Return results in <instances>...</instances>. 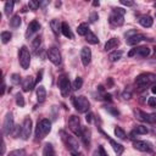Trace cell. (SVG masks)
<instances>
[{"instance_id": "38", "label": "cell", "mask_w": 156, "mask_h": 156, "mask_svg": "<svg viewBox=\"0 0 156 156\" xmlns=\"http://www.w3.org/2000/svg\"><path fill=\"white\" fill-rule=\"evenodd\" d=\"M39 6H40L39 1H34V0H29V1H28V7H29L30 10H33V11L38 10Z\"/></svg>"}, {"instance_id": "50", "label": "cell", "mask_w": 156, "mask_h": 156, "mask_svg": "<svg viewBox=\"0 0 156 156\" xmlns=\"http://www.w3.org/2000/svg\"><path fill=\"white\" fill-rule=\"evenodd\" d=\"M5 154V141L2 140V144H1V155Z\"/></svg>"}, {"instance_id": "25", "label": "cell", "mask_w": 156, "mask_h": 156, "mask_svg": "<svg viewBox=\"0 0 156 156\" xmlns=\"http://www.w3.org/2000/svg\"><path fill=\"white\" fill-rule=\"evenodd\" d=\"M123 56V51L122 50H113L112 52H110L108 55V60L111 62H117L118 60H121Z\"/></svg>"}, {"instance_id": "2", "label": "cell", "mask_w": 156, "mask_h": 156, "mask_svg": "<svg viewBox=\"0 0 156 156\" xmlns=\"http://www.w3.org/2000/svg\"><path fill=\"white\" fill-rule=\"evenodd\" d=\"M156 83V74L152 73H141L135 78V84L140 89H145Z\"/></svg>"}, {"instance_id": "14", "label": "cell", "mask_w": 156, "mask_h": 156, "mask_svg": "<svg viewBox=\"0 0 156 156\" xmlns=\"http://www.w3.org/2000/svg\"><path fill=\"white\" fill-rule=\"evenodd\" d=\"M133 55H138L140 57H147L150 55V48L147 46H139V48H134L128 52V56H133Z\"/></svg>"}, {"instance_id": "28", "label": "cell", "mask_w": 156, "mask_h": 156, "mask_svg": "<svg viewBox=\"0 0 156 156\" xmlns=\"http://www.w3.org/2000/svg\"><path fill=\"white\" fill-rule=\"evenodd\" d=\"M85 40H87L89 44H93V45L99 44V38H98L93 32H90V30L87 33V35H85Z\"/></svg>"}, {"instance_id": "33", "label": "cell", "mask_w": 156, "mask_h": 156, "mask_svg": "<svg viewBox=\"0 0 156 156\" xmlns=\"http://www.w3.org/2000/svg\"><path fill=\"white\" fill-rule=\"evenodd\" d=\"M11 38H12L11 32H9V30H4V32H1V41H2V44L9 43V41L11 40Z\"/></svg>"}, {"instance_id": "10", "label": "cell", "mask_w": 156, "mask_h": 156, "mask_svg": "<svg viewBox=\"0 0 156 156\" xmlns=\"http://www.w3.org/2000/svg\"><path fill=\"white\" fill-rule=\"evenodd\" d=\"M48 57H49V60H50L54 65H56V66L61 65V61H62L61 54H60V51H58V49H57L56 46H51V48L48 50Z\"/></svg>"}, {"instance_id": "46", "label": "cell", "mask_w": 156, "mask_h": 156, "mask_svg": "<svg viewBox=\"0 0 156 156\" xmlns=\"http://www.w3.org/2000/svg\"><path fill=\"white\" fill-rule=\"evenodd\" d=\"M98 18H99V15H98V12H91V13H90V17H89L90 22H95Z\"/></svg>"}, {"instance_id": "51", "label": "cell", "mask_w": 156, "mask_h": 156, "mask_svg": "<svg viewBox=\"0 0 156 156\" xmlns=\"http://www.w3.org/2000/svg\"><path fill=\"white\" fill-rule=\"evenodd\" d=\"M91 117H93V115L89 112V113L87 115V117H85V118H87V121H88V122H91Z\"/></svg>"}, {"instance_id": "30", "label": "cell", "mask_w": 156, "mask_h": 156, "mask_svg": "<svg viewBox=\"0 0 156 156\" xmlns=\"http://www.w3.org/2000/svg\"><path fill=\"white\" fill-rule=\"evenodd\" d=\"M43 156H55V151L51 144H45L43 149Z\"/></svg>"}, {"instance_id": "47", "label": "cell", "mask_w": 156, "mask_h": 156, "mask_svg": "<svg viewBox=\"0 0 156 156\" xmlns=\"http://www.w3.org/2000/svg\"><path fill=\"white\" fill-rule=\"evenodd\" d=\"M121 4L124 5V6H133L134 5V1H129V0H121Z\"/></svg>"}, {"instance_id": "41", "label": "cell", "mask_w": 156, "mask_h": 156, "mask_svg": "<svg viewBox=\"0 0 156 156\" xmlns=\"http://www.w3.org/2000/svg\"><path fill=\"white\" fill-rule=\"evenodd\" d=\"M11 134H12L15 138L20 136V134H22V126H15V128H13V130H12Z\"/></svg>"}, {"instance_id": "24", "label": "cell", "mask_w": 156, "mask_h": 156, "mask_svg": "<svg viewBox=\"0 0 156 156\" xmlns=\"http://www.w3.org/2000/svg\"><path fill=\"white\" fill-rule=\"evenodd\" d=\"M50 28L52 29V32H54L55 35H58L61 33V23H60V21L56 20V18L51 20L50 21Z\"/></svg>"}, {"instance_id": "15", "label": "cell", "mask_w": 156, "mask_h": 156, "mask_svg": "<svg viewBox=\"0 0 156 156\" xmlns=\"http://www.w3.org/2000/svg\"><path fill=\"white\" fill-rule=\"evenodd\" d=\"M80 60H82L83 66H88L90 63V61H91V50H90V48H88V46L82 48V50H80Z\"/></svg>"}, {"instance_id": "49", "label": "cell", "mask_w": 156, "mask_h": 156, "mask_svg": "<svg viewBox=\"0 0 156 156\" xmlns=\"http://www.w3.org/2000/svg\"><path fill=\"white\" fill-rule=\"evenodd\" d=\"M71 155L72 156H84L82 152H79V151H73V152H71Z\"/></svg>"}, {"instance_id": "55", "label": "cell", "mask_w": 156, "mask_h": 156, "mask_svg": "<svg viewBox=\"0 0 156 156\" xmlns=\"http://www.w3.org/2000/svg\"><path fill=\"white\" fill-rule=\"evenodd\" d=\"M99 5H100L99 1H93V6H99Z\"/></svg>"}, {"instance_id": "20", "label": "cell", "mask_w": 156, "mask_h": 156, "mask_svg": "<svg viewBox=\"0 0 156 156\" xmlns=\"http://www.w3.org/2000/svg\"><path fill=\"white\" fill-rule=\"evenodd\" d=\"M108 141H110V145L112 146L113 151L117 154V156H119V155H122V154H123V151H124V146H123L122 144H119V143H117L116 140L110 139V138H108Z\"/></svg>"}, {"instance_id": "12", "label": "cell", "mask_w": 156, "mask_h": 156, "mask_svg": "<svg viewBox=\"0 0 156 156\" xmlns=\"http://www.w3.org/2000/svg\"><path fill=\"white\" fill-rule=\"evenodd\" d=\"M135 116L139 121L141 122H147V123H156V113H146L140 110H135Z\"/></svg>"}, {"instance_id": "17", "label": "cell", "mask_w": 156, "mask_h": 156, "mask_svg": "<svg viewBox=\"0 0 156 156\" xmlns=\"http://www.w3.org/2000/svg\"><path fill=\"white\" fill-rule=\"evenodd\" d=\"M141 40H146V37L144 34H139V33H135L130 37L127 38V44L128 45H136L139 44Z\"/></svg>"}, {"instance_id": "8", "label": "cell", "mask_w": 156, "mask_h": 156, "mask_svg": "<svg viewBox=\"0 0 156 156\" xmlns=\"http://www.w3.org/2000/svg\"><path fill=\"white\" fill-rule=\"evenodd\" d=\"M15 128V123H13V116L11 112H7L6 116L4 117V122H2V133L5 135H9L12 133Z\"/></svg>"}, {"instance_id": "34", "label": "cell", "mask_w": 156, "mask_h": 156, "mask_svg": "<svg viewBox=\"0 0 156 156\" xmlns=\"http://www.w3.org/2000/svg\"><path fill=\"white\" fill-rule=\"evenodd\" d=\"M82 85H83V79H82L80 77H77V78L74 79V82L72 83V89H73V90H78V89L82 88Z\"/></svg>"}, {"instance_id": "45", "label": "cell", "mask_w": 156, "mask_h": 156, "mask_svg": "<svg viewBox=\"0 0 156 156\" xmlns=\"http://www.w3.org/2000/svg\"><path fill=\"white\" fill-rule=\"evenodd\" d=\"M106 110H107L110 113H112L113 116H118V115H119V111H118L117 108H113V107H111V106H110V107H106Z\"/></svg>"}, {"instance_id": "23", "label": "cell", "mask_w": 156, "mask_h": 156, "mask_svg": "<svg viewBox=\"0 0 156 156\" xmlns=\"http://www.w3.org/2000/svg\"><path fill=\"white\" fill-rule=\"evenodd\" d=\"M46 99V90H45V87L43 85H39L37 88V100L38 102H44Z\"/></svg>"}, {"instance_id": "52", "label": "cell", "mask_w": 156, "mask_h": 156, "mask_svg": "<svg viewBox=\"0 0 156 156\" xmlns=\"http://www.w3.org/2000/svg\"><path fill=\"white\" fill-rule=\"evenodd\" d=\"M5 90H6V84H5V82H2V91H1L2 95L5 94Z\"/></svg>"}, {"instance_id": "37", "label": "cell", "mask_w": 156, "mask_h": 156, "mask_svg": "<svg viewBox=\"0 0 156 156\" xmlns=\"http://www.w3.org/2000/svg\"><path fill=\"white\" fill-rule=\"evenodd\" d=\"M16 104L20 106V107H23L24 106V98L21 93H17L16 94Z\"/></svg>"}, {"instance_id": "26", "label": "cell", "mask_w": 156, "mask_h": 156, "mask_svg": "<svg viewBox=\"0 0 156 156\" xmlns=\"http://www.w3.org/2000/svg\"><path fill=\"white\" fill-rule=\"evenodd\" d=\"M118 45H119V40H118L117 38H111V39H108V40L106 41V44H105V50L107 51V50L115 49V48H117Z\"/></svg>"}, {"instance_id": "1", "label": "cell", "mask_w": 156, "mask_h": 156, "mask_svg": "<svg viewBox=\"0 0 156 156\" xmlns=\"http://www.w3.org/2000/svg\"><path fill=\"white\" fill-rule=\"evenodd\" d=\"M51 130V122L48 118H43L38 122L35 129V140H43Z\"/></svg>"}, {"instance_id": "36", "label": "cell", "mask_w": 156, "mask_h": 156, "mask_svg": "<svg viewBox=\"0 0 156 156\" xmlns=\"http://www.w3.org/2000/svg\"><path fill=\"white\" fill-rule=\"evenodd\" d=\"M115 135L117 136V138H119V139H126L127 136H126V132L121 128V127H116L115 128Z\"/></svg>"}, {"instance_id": "29", "label": "cell", "mask_w": 156, "mask_h": 156, "mask_svg": "<svg viewBox=\"0 0 156 156\" xmlns=\"http://www.w3.org/2000/svg\"><path fill=\"white\" fill-rule=\"evenodd\" d=\"M88 32H89V26H88V23H80V24L77 27V33H78V35L85 37Z\"/></svg>"}, {"instance_id": "18", "label": "cell", "mask_w": 156, "mask_h": 156, "mask_svg": "<svg viewBox=\"0 0 156 156\" xmlns=\"http://www.w3.org/2000/svg\"><path fill=\"white\" fill-rule=\"evenodd\" d=\"M34 85H35V80L30 76L26 77L22 80V89H23V91H30V90H33Z\"/></svg>"}, {"instance_id": "3", "label": "cell", "mask_w": 156, "mask_h": 156, "mask_svg": "<svg viewBox=\"0 0 156 156\" xmlns=\"http://www.w3.org/2000/svg\"><path fill=\"white\" fill-rule=\"evenodd\" d=\"M124 13L126 10H123L122 7H115L110 15V23L115 27H121L124 23Z\"/></svg>"}, {"instance_id": "13", "label": "cell", "mask_w": 156, "mask_h": 156, "mask_svg": "<svg viewBox=\"0 0 156 156\" xmlns=\"http://www.w3.org/2000/svg\"><path fill=\"white\" fill-rule=\"evenodd\" d=\"M32 119L29 117H26L23 123H22V134H21V138L23 140H27L29 136H30V133H32Z\"/></svg>"}, {"instance_id": "21", "label": "cell", "mask_w": 156, "mask_h": 156, "mask_svg": "<svg viewBox=\"0 0 156 156\" xmlns=\"http://www.w3.org/2000/svg\"><path fill=\"white\" fill-rule=\"evenodd\" d=\"M138 21H139V23H140L143 27H145V28H149V27H151V26H152V23H154V20H152V17H150V16H147V15L140 16Z\"/></svg>"}, {"instance_id": "53", "label": "cell", "mask_w": 156, "mask_h": 156, "mask_svg": "<svg viewBox=\"0 0 156 156\" xmlns=\"http://www.w3.org/2000/svg\"><path fill=\"white\" fill-rule=\"evenodd\" d=\"M105 100H108V101H111V95L110 94H105V98H104Z\"/></svg>"}, {"instance_id": "48", "label": "cell", "mask_w": 156, "mask_h": 156, "mask_svg": "<svg viewBox=\"0 0 156 156\" xmlns=\"http://www.w3.org/2000/svg\"><path fill=\"white\" fill-rule=\"evenodd\" d=\"M41 79H43V71H39L38 76H37V79H35V83H39Z\"/></svg>"}, {"instance_id": "31", "label": "cell", "mask_w": 156, "mask_h": 156, "mask_svg": "<svg viewBox=\"0 0 156 156\" xmlns=\"http://www.w3.org/2000/svg\"><path fill=\"white\" fill-rule=\"evenodd\" d=\"M13 5H15L13 1H6V2H5V6H4V13H5L6 16H10V15L12 13V11H13Z\"/></svg>"}, {"instance_id": "39", "label": "cell", "mask_w": 156, "mask_h": 156, "mask_svg": "<svg viewBox=\"0 0 156 156\" xmlns=\"http://www.w3.org/2000/svg\"><path fill=\"white\" fill-rule=\"evenodd\" d=\"M93 156H107V154H106L104 146L100 145V146L98 147V150H95V152L93 154Z\"/></svg>"}, {"instance_id": "35", "label": "cell", "mask_w": 156, "mask_h": 156, "mask_svg": "<svg viewBox=\"0 0 156 156\" xmlns=\"http://www.w3.org/2000/svg\"><path fill=\"white\" fill-rule=\"evenodd\" d=\"M40 45H41V38H40V37L34 38L33 41H32V48H33V50H34L35 52H38V49H39Z\"/></svg>"}, {"instance_id": "22", "label": "cell", "mask_w": 156, "mask_h": 156, "mask_svg": "<svg viewBox=\"0 0 156 156\" xmlns=\"http://www.w3.org/2000/svg\"><path fill=\"white\" fill-rule=\"evenodd\" d=\"M61 33H62L66 38L73 39V33H72V30H71V28H69V26H68L67 22H62V23H61Z\"/></svg>"}, {"instance_id": "6", "label": "cell", "mask_w": 156, "mask_h": 156, "mask_svg": "<svg viewBox=\"0 0 156 156\" xmlns=\"http://www.w3.org/2000/svg\"><path fill=\"white\" fill-rule=\"evenodd\" d=\"M60 134L62 135L61 138H62L63 143L66 144L67 149H68L71 152H73V151H79V144H78V141H77V139H76L74 136H72V135L65 133L63 130H61Z\"/></svg>"}, {"instance_id": "43", "label": "cell", "mask_w": 156, "mask_h": 156, "mask_svg": "<svg viewBox=\"0 0 156 156\" xmlns=\"http://www.w3.org/2000/svg\"><path fill=\"white\" fill-rule=\"evenodd\" d=\"M11 80H12L13 84H20V82H21V77H20V74L13 73V74L11 76Z\"/></svg>"}, {"instance_id": "16", "label": "cell", "mask_w": 156, "mask_h": 156, "mask_svg": "<svg viewBox=\"0 0 156 156\" xmlns=\"http://www.w3.org/2000/svg\"><path fill=\"white\" fill-rule=\"evenodd\" d=\"M39 29H40V24H39V22L35 21V20H33V21L28 24V27H27V30H26V38L29 39L33 34H35L37 32H39Z\"/></svg>"}, {"instance_id": "19", "label": "cell", "mask_w": 156, "mask_h": 156, "mask_svg": "<svg viewBox=\"0 0 156 156\" xmlns=\"http://www.w3.org/2000/svg\"><path fill=\"white\" fill-rule=\"evenodd\" d=\"M80 139L83 141V144L85 145L87 149H89L90 145V130L88 127H82V133H80Z\"/></svg>"}, {"instance_id": "54", "label": "cell", "mask_w": 156, "mask_h": 156, "mask_svg": "<svg viewBox=\"0 0 156 156\" xmlns=\"http://www.w3.org/2000/svg\"><path fill=\"white\" fill-rule=\"evenodd\" d=\"M151 91H152L154 94H156V84H154V85H152V88H151Z\"/></svg>"}, {"instance_id": "9", "label": "cell", "mask_w": 156, "mask_h": 156, "mask_svg": "<svg viewBox=\"0 0 156 156\" xmlns=\"http://www.w3.org/2000/svg\"><path fill=\"white\" fill-rule=\"evenodd\" d=\"M68 128L71 129L72 133H74L76 135L80 136V133H82V126H80V119L78 116L76 115H72L68 119Z\"/></svg>"}, {"instance_id": "42", "label": "cell", "mask_w": 156, "mask_h": 156, "mask_svg": "<svg viewBox=\"0 0 156 156\" xmlns=\"http://www.w3.org/2000/svg\"><path fill=\"white\" fill-rule=\"evenodd\" d=\"M122 98H123L124 100H129V99L132 98V90H130L129 88H127V89L122 93Z\"/></svg>"}, {"instance_id": "40", "label": "cell", "mask_w": 156, "mask_h": 156, "mask_svg": "<svg viewBox=\"0 0 156 156\" xmlns=\"http://www.w3.org/2000/svg\"><path fill=\"white\" fill-rule=\"evenodd\" d=\"M7 156H26V151L23 149H20V150H13L11 151Z\"/></svg>"}, {"instance_id": "27", "label": "cell", "mask_w": 156, "mask_h": 156, "mask_svg": "<svg viewBox=\"0 0 156 156\" xmlns=\"http://www.w3.org/2000/svg\"><path fill=\"white\" fill-rule=\"evenodd\" d=\"M147 133H149L147 127H145V126H143V124H139V126H135V128H134V130L130 133V135L133 136V135H135V134H147Z\"/></svg>"}, {"instance_id": "5", "label": "cell", "mask_w": 156, "mask_h": 156, "mask_svg": "<svg viewBox=\"0 0 156 156\" xmlns=\"http://www.w3.org/2000/svg\"><path fill=\"white\" fill-rule=\"evenodd\" d=\"M18 61H20V65L23 69H28L29 68V65H30V54H29V50L27 49V46H21L20 51H18Z\"/></svg>"}, {"instance_id": "11", "label": "cell", "mask_w": 156, "mask_h": 156, "mask_svg": "<svg viewBox=\"0 0 156 156\" xmlns=\"http://www.w3.org/2000/svg\"><path fill=\"white\" fill-rule=\"evenodd\" d=\"M133 146H134V149H136L141 152H150L154 149L152 144L150 141H146V140H134Z\"/></svg>"}, {"instance_id": "4", "label": "cell", "mask_w": 156, "mask_h": 156, "mask_svg": "<svg viewBox=\"0 0 156 156\" xmlns=\"http://www.w3.org/2000/svg\"><path fill=\"white\" fill-rule=\"evenodd\" d=\"M72 101H73V105H74L76 110H77L78 112H80V113H85V112L89 110V107H90L89 100H88L85 96H83V95L74 96V98L72 99Z\"/></svg>"}, {"instance_id": "56", "label": "cell", "mask_w": 156, "mask_h": 156, "mask_svg": "<svg viewBox=\"0 0 156 156\" xmlns=\"http://www.w3.org/2000/svg\"><path fill=\"white\" fill-rule=\"evenodd\" d=\"M154 5H155V7H156V2H155V4H154Z\"/></svg>"}, {"instance_id": "7", "label": "cell", "mask_w": 156, "mask_h": 156, "mask_svg": "<svg viewBox=\"0 0 156 156\" xmlns=\"http://www.w3.org/2000/svg\"><path fill=\"white\" fill-rule=\"evenodd\" d=\"M57 85L60 88V91H61V95L62 96H68L71 90H72V85H71V82L69 79L66 77V76H60L58 77V80H57Z\"/></svg>"}, {"instance_id": "32", "label": "cell", "mask_w": 156, "mask_h": 156, "mask_svg": "<svg viewBox=\"0 0 156 156\" xmlns=\"http://www.w3.org/2000/svg\"><path fill=\"white\" fill-rule=\"evenodd\" d=\"M10 26H11L12 28H18V27L21 26V17H20V15H15V16L10 20Z\"/></svg>"}, {"instance_id": "44", "label": "cell", "mask_w": 156, "mask_h": 156, "mask_svg": "<svg viewBox=\"0 0 156 156\" xmlns=\"http://www.w3.org/2000/svg\"><path fill=\"white\" fill-rule=\"evenodd\" d=\"M147 105L151 106V107L156 106V98H155V96H150V98L147 99Z\"/></svg>"}]
</instances>
